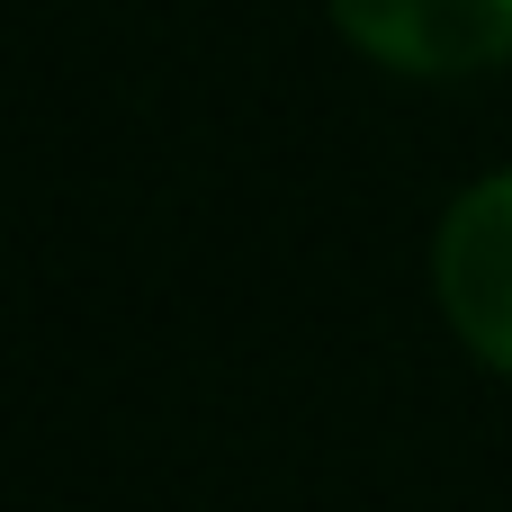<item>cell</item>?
<instances>
[{
    "label": "cell",
    "mask_w": 512,
    "mask_h": 512,
    "mask_svg": "<svg viewBox=\"0 0 512 512\" xmlns=\"http://www.w3.org/2000/svg\"><path fill=\"white\" fill-rule=\"evenodd\" d=\"M432 297H441L450 333L512 378V171L450 198V216L432 234Z\"/></svg>",
    "instance_id": "1"
},
{
    "label": "cell",
    "mask_w": 512,
    "mask_h": 512,
    "mask_svg": "<svg viewBox=\"0 0 512 512\" xmlns=\"http://www.w3.org/2000/svg\"><path fill=\"white\" fill-rule=\"evenodd\" d=\"M324 9L387 72L459 81V72L512 63V0H324Z\"/></svg>",
    "instance_id": "2"
}]
</instances>
